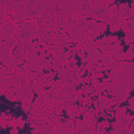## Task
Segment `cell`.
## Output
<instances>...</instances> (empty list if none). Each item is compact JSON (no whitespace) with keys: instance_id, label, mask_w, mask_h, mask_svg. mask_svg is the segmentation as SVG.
Wrapping results in <instances>:
<instances>
[{"instance_id":"6da1fadb","label":"cell","mask_w":134,"mask_h":134,"mask_svg":"<svg viewBox=\"0 0 134 134\" xmlns=\"http://www.w3.org/2000/svg\"><path fill=\"white\" fill-rule=\"evenodd\" d=\"M1 102H2L4 103V105L2 103L1 105H4L2 106L1 105V110L4 109L3 111L1 112V113L3 111H4L6 116L7 115L10 114L11 110H13V116H12V118L14 116L16 117L17 118H18L20 116L24 114L23 110L21 108V105L22 104L20 103L19 102H12L9 100H8L6 97L5 96H2V97H1Z\"/></svg>"}]
</instances>
